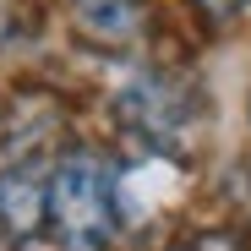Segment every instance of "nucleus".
I'll return each instance as SVG.
<instances>
[{
    "label": "nucleus",
    "mask_w": 251,
    "mask_h": 251,
    "mask_svg": "<svg viewBox=\"0 0 251 251\" xmlns=\"http://www.w3.org/2000/svg\"><path fill=\"white\" fill-rule=\"evenodd\" d=\"M50 224L66 246H99L115 224V175L93 153H71L50 170Z\"/></svg>",
    "instance_id": "1"
},
{
    "label": "nucleus",
    "mask_w": 251,
    "mask_h": 251,
    "mask_svg": "<svg viewBox=\"0 0 251 251\" xmlns=\"http://www.w3.org/2000/svg\"><path fill=\"white\" fill-rule=\"evenodd\" d=\"M120 120L131 126L137 137H148V142H175V131L186 126V99H180L175 82L142 76L137 88L120 93Z\"/></svg>",
    "instance_id": "2"
},
{
    "label": "nucleus",
    "mask_w": 251,
    "mask_h": 251,
    "mask_svg": "<svg viewBox=\"0 0 251 251\" xmlns=\"http://www.w3.org/2000/svg\"><path fill=\"white\" fill-rule=\"evenodd\" d=\"M50 219V175L38 164H17L0 175V229L11 240H33Z\"/></svg>",
    "instance_id": "3"
},
{
    "label": "nucleus",
    "mask_w": 251,
    "mask_h": 251,
    "mask_svg": "<svg viewBox=\"0 0 251 251\" xmlns=\"http://www.w3.org/2000/svg\"><path fill=\"white\" fill-rule=\"evenodd\" d=\"M76 27L99 44H131L142 33V0H71Z\"/></svg>",
    "instance_id": "4"
},
{
    "label": "nucleus",
    "mask_w": 251,
    "mask_h": 251,
    "mask_svg": "<svg viewBox=\"0 0 251 251\" xmlns=\"http://www.w3.org/2000/svg\"><path fill=\"white\" fill-rule=\"evenodd\" d=\"M197 6H202L207 17H235V11L246 6V0H197Z\"/></svg>",
    "instance_id": "5"
},
{
    "label": "nucleus",
    "mask_w": 251,
    "mask_h": 251,
    "mask_svg": "<svg viewBox=\"0 0 251 251\" xmlns=\"http://www.w3.org/2000/svg\"><path fill=\"white\" fill-rule=\"evenodd\" d=\"M191 251H240V246H235L229 235H202V240H197Z\"/></svg>",
    "instance_id": "6"
}]
</instances>
